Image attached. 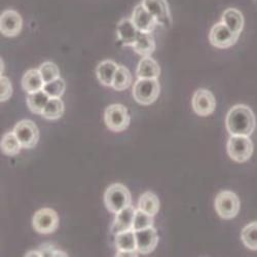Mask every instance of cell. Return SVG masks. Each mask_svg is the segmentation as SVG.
Returning <instances> with one entry per match:
<instances>
[{
    "label": "cell",
    "instance_id": "cell-16",
    "mask_svg": "<svg viewBox=\"0 0 257 257\" xmlns=\"http://www.w3.org/2000/svg\"><path fill=\"white\" fill-rule=\"evenodd\" d=\"M135 213H136V209L132 205L127 206L121 211H119L116 214V217L111 227V232L113 234H116L120 231L132 229Z\"/></svg>",
    "mask_w": 257,
    "mask_h": 257
},
{
    "label": "cell",
    "instance_id": "cell-21",
    "mask_svg": "<svg viewBox=\"0 0 257 257\" xmlns=\"http://www.w3.org/2000/svg\"><path fill=\"white\" fill-rule=\"evenodd\" d=\"M45 85L44 78H42L39 69H30L25 72L22 78V88L25 92L33 93L42 90Z\"/></svg>",
    "mask_w": 257,
    "mask_h": 257
},
{
    "label": "cell",
    "instance_id": "cell-17",
    "mask_svg": "<svg viewBox=\"0 0 257 257\" xmlns=\"http://www.w3.org/2000/svg\"><path fill=\"white\" fill-rule=\"evenodd\" d=\"M221 22L226 25L233 33L240 35L244 28V17L243 14L234 8L226 9L222 16Z\"/></svg>",
    "mask_w": 257,
    "mask_h": 257
},
{
    "label": "cell",
    "instance_id": "cell-35",
    "mask_svg": "<svg viewBox=\"0 0 257 257\" xmlns=\"http://www.w3.org/2000/svg\"><path fill=\"white\" fill-rule=\"evenodd\" d=\"M4 71H5V62L2 59V75H4Z\"/></svg>",
    "mask_w": 257,
    "mask_h": 257
},
{
    "label": "cell",
    "instance_id": "cell-20",
    "mask_svg": "<svg viewBox=\"0 0 257 257\" xmlns=\"http://www.w3.org/2000/svg\"><path fill=\"white\" fill-rule=\"evenodd\" d=\"M135 53L142 57H149L156 51V41L152 33L139 32L137 40L133 45Z\"/></svg>",
    "mask_w": 257,
    "mask_h": 257
},
{
    "label": "cell",
    "instance_id": "cell-9",
    "mask_svg": "<svg viewBox=\"0 0 257 257\" xmlns=\"http://www.w3.org/2000/svg\"><path fill=\"white\" fill-rule=\"evenodd\" d=\"M14 133L22 144L23 148H33L39 140L38 127L35 122L30 119L19 121L14 128Z\"/></svg>",
    "mask_w": 257,
    "mask_h": 257
},
{
    "label": "cell",
    "instance_id": "cell-32",
    "mask_svg": "<svg viewBox=\"0 0 257 257\" xmlns=\"http://www.w3.org/2000/svg\"><path fill=\"white\" fill-rule=\"evenodd\" d=\"M0 84H2V87H0L2 88V97H0V100H2V102H6L11 98L13 94V85L11 80L4 75H2Z\"/></svg>",
    "mask_w": 257,
    "mask_h": 257
},
{
    "label": "cell",
    "instance_id": "cell-1",
    "mask_svg": "<svg viewBox=\"0 0 257 257\" xmlns=\"http://www.w3.org/2000/svg\"><path fill=\"white\" fill-rule=\"evenodd\" d=\"M225 124L230 135L250 136L256 127L255 114L247 105H235L228 111Z\"/></svg>",
    "mask_w": 257,
    "mask_h": 257
},
{
    "label": "cell",
    "instance_id": "cell-13",
    "mask_svg": "<svg viewBox=\"0 0 257 257\" xmlns=\"http://www.w3.org/2000/svg\"><path fill=\"white\" fill-rule=\"evenodd\" d=\"M131 20L140 32L152 33L159 25L155 17L149 13L142 4L137 5L133 10Z\"/></svg>",
    "mask_w": 257,
    "mask_h": 257
},
{
    "label": "cell",
    "instance_id": "cell-24",
    "mask_svg": "<svg viewBox=\"0 0 257 257\" xmlns=\"http://www.w3.org/2000/svg\"><path fill=\"white\" fill-rule=\"evenodd\" d=\"M138 209L148 213L149 215L155 216L160 209L159 198L154 194L153 191H146L142 194L139 198Z\"/></svg>",
    "mask_w": 257,
    "mask_h": 257
},
{
    "label": "cell",
    "instance_id": "cell-34",
    "mask_svg": "<svg viewBox=\"0 0 257 257\" xmlns=\"http://www.w3.org/2000/svg\"><path fill=\"white\" fill-rule=\"evenodd\" d=\"M138 251H131V250H118L116 256H138Z\"/></svg>",
    "mask_w": 257,
    "mask_h": 257
},
{
    "label": "cell",
    "instance_id": "cell-8",
    "mask_svg": "<svg viewBox=\"0 0 257 257\" xmlns=\"http://www.w3.org/2000/svg\"><path fill=\"white\" fill-rule=\"evenodd\" d=\"M238 34L233 33L222 22L214 25L209 33L210 44L217 49H228L232 47L239 39Z\"/></svg>",
    "mask_w": 257,
    "mask_h": 257
},
{
    "label": "cell",
    "instance_id": "cell-25",
    "mask_svg": "<svg viewBox=\"0 0 257 257\" xmlns=\"http://www.w3.org/2000/svg\"><path fill=\"white\" fill-rule=\"evenodd\" d=\"M132 83V74L125 66L118 65L116 72L114 74L112 88L115 91H124L130 88Z\"/></svg>",
    "mask_w": 257,
    "mask_h": 257
},
{
    "label": "cell",
    "instance_id": "cell-23",
    "mask_svg": "<svg viewBox=\"0 0 257 257\" xmlns=\"http://www.w3.org/2000/svg\"><path fill=\"white\" fill-rule=\"evenodd\" d=\"M114 244L118 250L138 251L137 243H136V235L133 229L120 231L114 234Z\"/></svg>",
    "mask_w": 257,
    "mask_h": 257
},
{
    "label": "cell",
    "instance_id": "cell-7",
    "mask_svg": "<svg viewBox=\"0 0 257 257\" xmlns=\"http://www.w3.org/2000/svg\"><path fill=\"white\" fill-rule=\"evenodd\" d=\"M33 228L42 234L54 232L59 225V216L55 210L44 208L37 211L32 218Z\"/></svg>",
    "mask_w": 257,
    "mask_h": 257
},
{
    "label": "cell",
    "instance_id": "cell-12",
    "mask_svg": "<svg viewBox=\"0 0 257 257\" xmlns=\"http://www.w3.org/2000/svg\"><path fill=\"white\" fill-rule=\"evenodd\" d=\"M23 19L14 10H7L2 14L0 31L7 37H16L22 31Z\"/></svg>",
    "mask_w": 257,
    "mask_h": 257
},
{
    "label": "cell",
    "instance_id": "cell-27",
    "mask_svg": "<svg viewBox=\"0 0 257 257\" xmlns=\"http://www.w3.org/2000/svg\"><path fill=\"white\" fill-rule=\"evenodd\" d=\"M22 144L14 132L6 134L2 139V151L5 155L13 157L20 153Z\"/></svg>",
    "mask_w": 257,
    "mask_h": 257
},
{
    "label": "cell",
    "instance_id": "cell-3",
    "mask_svg": "<svg viewBox=\"0 0 257 257\" xmlns=\"http://www.w3.org/2000/svg\"><path fill=\"white\" fill-rule=\"evenodd\" d=\"M160 90L158 78H138L133 87V97L139 104L149 105L156 102Z\"/></svg>",
    "mask_w": 257,
    "mask_h": 257
},
{
    "label": "cell",
    "instance_id": "cell-19",
    "mask_svg": "<svg viewBox=\"0 0 257 257\" xmlns=\"http://www.w3.org/2000/svg\"><path fill=\"white\" fill-rule=\"evenodd\" d=\"M136 74L138 78H158L161 74V68L158 62L151 56L143 57L138 64Z\"/></svg>",
    "mask_w": 257,
    "mask_h": 257
},
{
    "label": "cell",
    "instance_id": "cell-33",
    "mask_svg": "<svg viewBox=\"0 0 257 257\" xmlns=\"http://www.w3.org/2000/svg\"><path fill=\"white\" fill-rule=\"evenodd\" d=\"M39 252L42 254V256H67L66 253L61 252L59 249H56L51 244L41 245Z\"/></svg>",
    "mask_w": 257,
    "mask_h": 257
},
{
    "label": "cell",
    "instance_id": "cell-28",
    "mask_svg": "<svg viewBox=\"0 0 257 257\" xmlns=\"http://www.w3.org/2000/svg\"><path fill=\"white\" fill-rule=\"evenodd\" d=\"M241 239L249 250L257 251V221H253L243 228Z\"/></svg>",
    "mask_w": 257,
    "mask_h": 257
},
{
    "label": "cell",
    "instance_id": "cell-14",
    "mask_svg": "<svg viewBox=\"0 0 257 257\" xmlns=\"http://www.w3.org/2000/svg\"><path fill=\"white\" fill-rule=\"evenodd\" d=\"M137 250L141 254L153 252L158 246L159 237L157 229L154 226L135 231Z\"/></svg>",
    "mask_w": 257,
    "mask_h": 257
},
{
    "label": "cell",
    "instance_id": "cell-36",
    "mask_svg": "<svg viewBox=\"0 0 257 257\" xmlns=\"http://www.w3.org/2000/svg\"><path fill=\"white\" fill-rule=\"evenodd\" d=\"M255 3H256V5H257V0H255Z\"/></svg>",
    "mask_w": 257,
    "mask_h": 257
},
{
    "label": "cell",
    "instance_id": "cell-10",
    "mask_svg": "<svg viewBox=\"0 0 257 257\" xmlns=\"http://www.w3.org/2000/svg\"><path fill=\"white\" fill-rule=\"evenodd\" d=\"M141 4L155 17L160 26L167 29L172 26V15L167 0H142Z\"/></svg>",
    "mask_w": 257,
    "mask_h": 257
},
{
    "label": "cell",
    "instance_id": "cell-4",
    "mask_svg": "<svg viewBox=\"0 0 257 257\" xmlns=\"http://www.w3.org/2000/svg\"><path fill=\"white\" fill-rule=\"evenodd\" d=\"M241 203L239 197L230 190H222L215 198V209L222 219H232L238 215Z\"/></svg>",
    "mask_w": 257,
    "mask_h": 257
},
{
    "label": "cell",
    "instance_id": "cell-22",
    "mask_svg": "<svg viewBox=\"0 0 257 257\" xmlns=\"http://www.w3.org/2000/svg\"><path fill=\"white\" fill-rule=\"evenodd\" d=\"M50 99H51L50 96L44 90H39V91L28 94L27 104H28L29 109L33 113L41 114Z\"/></svg>",
    "mask_w": 257,
    "mask_h": 257
},
{
    "label": "cell",
    "instance_id": "cell-6",
    "mask_svg": "<svg viewBox=\"0 0 257 257\" xmlns=\"http://www.w3.org/2000/svg\"><path fill=\"white\" fill-rule=\"evenodd\" d=\"M253 142L249 136L231 135L227 142V154L237 163L247 162L253 154Z\"/></svg>",
    "mask_w": 257,
    "mask_h": 257
},
{
    "label": "cell",
    "instance_id": "cell-5",
    "mask_svg": "<svg viewBox=\"0 0 257 257\" xmlns=\"http://www.w3.org/2000/svg\"><path fill=\"white\" fill-rule=\"evenodd\" d=\"M106 126L112 132H122L130 124V115L126 107L122 104H112L108 106L104 113Z\"/></svg>",
    "mask_w": 257,
    "mask_h": 257
},
{
    "label": "cell",
    "instance_id": "cell-29",
    "mask_svg": "<svg viewBox=\"0 0 257 257\" xmlns=\"http://www.w3.org/2000/svg\"><path fill=\"white\" fill-rule=\"evenodd\" d=\"M50 98H60L65 92V81L63 78L58 77L50 82H46L42 88Z\"/></svg>",
    "mask_w": 257,
    "mask_h": 257
},
{
    "label": "cell",
    "instance_id": "cell-2",
    "mask_svg": "<svg viewBox=\"0 0 257 257\" xmlns=\"http://www.w3.org/2000/svg\"><path fill=\"white\" fill-rule=\"evenodd\" d=\"M104 204L109 212L117 214L125 207L132 205V197L130 191L124 185L114 183L106 189L104 194Z\"/></svg>",
    "mask_w": 257,
    "mask_h": 257
},
{
    "label": "cell",
    "instance_id": "cell-30",
    "mask_svg": "<svg viewBox=\"0 0 257 257\" xmlns=\"http://www.w3.org/2000/svg\"><path fill=\"white\" fill-rule=\"evenodd\" d=\"M153 225H154V216L149 215L148 213H146L140 209H137L136 213H135L132 229L134 231H137L140 229L151 227Z\"/></svg>",
    "mask_w": 257,
    "mask_h": 257
},
{
    "label": "cell",
    "instance_id": "cell-26",
    "mask_svg": "<svg viewBox=\"0 0 257 257\" xmlns=\"http://www.w3.org/2000/svg\"><path fill=\"white\" fill-rule=\"evenodd\" d=\"M64 113V103L60 98H51L41 115L46 119L54 120L60 118Z\"/></svg>",
    "mask_w": 257,
    "mask_h": 257
},
{
    "label": "cell",
    "instance_id": "cell-11",
    "mask_svg": "<svg viewBox=\"0 0 257 257\" xmlns=\"http://www.w3.org/2000/svg\"><path fill=\"white\" fill-rule=\"evenodd\" d=\"M192 108L200 116H208L215 110L216 100L213 94L206 89H199L192 97Z\"/></svg>",
    "mask_w": 257,
    "mask_h": 257
},
{
    "label": "cell",
    "instance_id": "cell-31",
    "mask_svg": "<svg viewBox=\"0 0 257 257\" xmlns=\"http://www.w3.org/2000/svg\"><path fill=\"white\" fill-rule=\"evenodd\" d=\"M38 69L40 71V74H41L42 78H44L45 83L50 82V81L60 77L59 68L54 62L48 61V62L42 63Z\"/></svg>",
    "mask_w": 257,
    "mask_h": 257
},
{
    "label": "cell",
    "instance_id": "cell-18",
    "mask_svg": "<svg viewBox=\"0 0 257 257\" xmlns=\"http://www.w3.org/2000/svg\"><path fill=\"white\" fill-rule=\"evenodd\" d=\"M118 65L112 60H105L99 63L96 69L98 80L105 87H112L114 74Z\"/></svg>",
    "mask_w": 257,
    "mask_h": 257
},
{
    "label": "cell",
    "instance_id": "cell-15",
    "mask_svg": "<svg viewBox=\"0 0 257 257\" xmlns=\"http://www.w3.org/2000/svg\"><path fill=\"white\" fill-rule=\"evenodd\" d=\"M139 30L134 25L131 18L121 19L116 26V34L118 40L123 47H133L139 35Z\"/></svg>",
    "mask_w": 257,
    "mask_h": 257
}]
</instances>
